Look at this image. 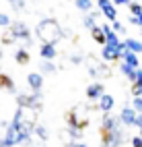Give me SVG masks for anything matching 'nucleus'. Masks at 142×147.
<instances>
[{
  "label": "nucleus",
  "mask_w": 142,
  "mask_h": 147,
  "mask_svg": "<svg viewBox=\"0 0 142 147\" xmlns=\"http://www.w3.org/2000/svg\"><path fill=\"white\" fill-rule=\"evenodd\" d=\"M70 147H87V143H82V141H76V143H72Z\"/></svg>",
  "instance_id": "nucleus-36"
},
{
  "label": "nucleus",
  "mask_w": 142,
  "mask_h": 147,
  "mask_svg": "<svg viewBox=\"0 0 142 147\" xmlns=\"http://www.w3.org/2000/svg\"><path fill=\"white\" fill-rule=\"evenodd\" d=\"M111 27H113V31H115V33H119V35H126V25H124V23H119L117 19L111 23Z\"/></svg>",
  "instance_id": "nucleus-26"
},
{
  "label": "nucleus",
  "mask_w": 142,
  "mask_h": 147,
  "mask_svg": "<svg viewBox=\"0 0 142 147\" xmlns=\"http://www.w3.org/2000/svg\"><path fill=\"white\" fill-rule=\"evenodd\" d=\"M132 147H142V135H134V137H132Z\"/></svg>",
  "instance_id": "nucleus-33"
},
{
  "label": "nucleus",
  "mask_w": 142,
  "mask_h": 147,
  "mask_svg": "<svg viewBox=\"0 0 142 147\" xmlns=\"http://www.w3.org/2000/svg\"><path fill=\"white\" fill-rule=\"evenodd\" d=\"M99 135H101V147H119L126 141V133H124V124H121L119 116H111L109 112L103 114V120L99 126Z\"/></svg>",
  "instance_id": "nucleus-1"
},
{
  "label": "nucleus",
  "mask_w": 142,
  "mask_h": 147,
  "mask_svg": "<svg viewBox=\"0 0 142 147\" xmlns=\"http://www.w3.org/2000/svg\"><path fill=\"white\" fill-rule=\"evenodd\" d=\"M128 11H130V15H136V17H138V15L142 13V4L138 2V0H134V2L128 4Z\"/></svg>",
  "instance_id": "nucleus-25"
},
{
  "label": "nucleus",
  "mask_w": 142,
  "mask_h": 147,
  "mask_svg": "<svg viewBox=\"0 0 142 147\" xmlns=\"http://www.w3.org/2000/svg\"><path fill=\"white\" fill-rule=\"evenodd\" d=\"M70 62H72V64H82V62H84V56H82V54H72V56H70Z\"/></svg>",
  "instance_id": "nucleus-32"
},
{
  "label": "nucleus",
  "mask_w": 142,
  "mask_h": 147,
  "mask_svg": "<svg viewBox=\"0 0 142 147\" xmlns=\"http://www.w3.org/2000/svg\"><path fill=\"white\" fill-rule=\"evenodd\" d=\"M66 126H70V129H78V131H84L89 126V118L87 116H80V106H74L72 110L66 112Z\"/></svg>",
  "instance_id": "nucleus-4"
},
{
  "label": "nucleus",
  "mask_w": 142,
  "mask_h": 147,
  "mask_svg": "<svg viewBox=\"0 0 142 147\" xmlns=\"http://www.w3.org/2000/svg\"><path fill=\"white\" fill-rule=\"evenodd\" d=\"M121 60H124V62H128V64H132L134 68H140L138 54H136V52H132V50H126L124 54H121Z\"/></svg>",
  "instance_id": "nucleus-19"
},
{
  "label": "nucleus",
  "mask_w": 142,
  "mask_h": 147,
  "mask_svg": "<svg viewBox=\"0 0 142 147\" xmlns=\"http://www.w3.org/2000/svg\"><path fill=\"white\" fill-rule=\"evenodd\" d=\"M97 19H99V13H87V15H84V19H82V25L84 27H87L89 29V31H91V29L95 27V25H97Z\"/></svg>",
  "instance_id": "nucleus-20"
},
{
  "label": "nucleus",
  "mask_w": 142,
  "mask_h": 147,
  "mask_svg": "<svg viewBox=\"0 0 142 147\" xmlns=\"http://www.w3.org/2000/svg\"><path fill=\"white\" fill-rule=\"evenodd\" d=\"M132 2V0H113V4H115V6H128Z\"/></svg>",
  "instance_id": "nucleus-34"
},
{
  "label": "nucleus",
  "mask_w": 142,
  "mask_h": 147,
  "mask_svg": "<svg viewBox=\"0 0 142 147\" xmlns=\"http://www.w3.org/2000/svg\"><path fill=\"white\" fill-rule=\"evenodd\" d=\"M8 29H11V33L15 35L17 42H23V44H25V48H29V46L33 44L31 29H29V25H27L25 21H13V25L8 27Z\"/></svg>",
  "instance_id": "nucleus-3"
},
{
  "label": "nucleus",
  "mask_w": 142,
  "mask_h": 147,
  "mask_svg": "<svg viewBox=\"0 0 142 147\" xmlns=\"http://www.w3.org/2000/svg\"><path fill=\"white\" fill-rule=\"evenodd\" d=\"M124 42H126V48H128V50L136 52V54L142 52V42H140V40H134V37H126Z\"/></svg>",
  "instance_id": "nucleus-21"
},
{
  "label": "nucleus",
  "mask_w": 142,
  "mask_h": 147,
  "mask_svg": "<svg viewBox=\"0 0 142 147\" xmlns=\"http://www.w3.org/2000/svg\"><path fill=\"white\" fill-rule=\"evenodd\" d=\"M132 108H134L138 114H142V95H134V100H132Z\"/></svg>",
  "instance_id": "nucleus-27"
},
{
  "label": "nucleus",
  "mask_w": 142,
  "mask_h": 147,
  "mask_svg": "<svg viewBox=\"0 0 142 147\" xmlns=\"http://www.w3.org/2000/svg\"><path fill=\"white\" fill-rule=\"evenodd\" d=\"M119 71H121V75H124L130 83L136 81V71H138V68H134L132 64H128V62H124V60H119Z\"/></svg>",
  "instance_id": "nucleus-13"
},
{
  "label": "nucleus",
  "mask_w": 142,
  "mask_h": 147,
  "mask_svg": "<svg viewBox=\"0 0 142 147\" xmlns=\"http://www.w3.org/2000/svg\"><path fill=\"white\" fill-rule=\"evenodd\" d=\"M91 35H93V42H97V44H101V46L107 44V35H105V31H103L101 25H95V27L91 29Z\"/></svg>",
  "instance_id": "nucleus-15"
},
{
  "label": "nucleus",
  "mask_w": 142,
  "mask_h": 147,
  "mask_svg": "<svg viewBox=\"0 0 142 147\" xmlns=\"http://www.w3.org/2000/svg\"><path fill=\"white\" fill-rule=\"evenodd\" d=\"M140 87H142V68L136 71V81L132 83V89H140Z\"/></svg>",
  "instance_id": "nucleus-30"
},
{
  "label": "nucleus",
  "mask_w": 142,
  "mask_h": 147,
  "mask_svg": "<svg viewBox=\"0 0 142 147\" xmlns=\"http://www.w3.org/2000/svg\"><path fill=\"white\" fill-rule=\"evenodd\" d=\"M13 21H11V17L4 15V13H0V27H11Z\"/></svg>",
  "instance_id": "nucleus-31"
},
{
  "label": "nucleus",
  "mask_w": 142,
  "mask_h": 147,
  "mask_svg": "<svg viewBox=\"0 0 142 147\" xmlns=\"http://www.w3.org/2000/svg\"><path fill=\"white\" fill-rule=\"evenodd\" d=\"M136 126H138L140 133H142V114H138V118H136Z\"/></svg>",
  "instance_id": "nucleus-35"
},
{
  "label": "nucleus",
  "mask_w": 142,
  "mask_h": 147,
  "mask_svg": "<svg viewBox=\"0 0 142 147\" xmlns=\"http://www.w3.org/2000/svg\"><path fill=\"white\" fill-rule=\"evenodd\" d=\"M140 135H142V133H140Z\"/></svg>",
  "instance_id": "nucleus-40"
},
{
  "label": "nucleus",
  "mask_w": 142,
  "mask_h": 147,
  "mask_svg": "<svg viewBox=\"0 0 142 147\" xmlns=\"http://www.w3.org/2000/svg\"><path fill=\"white\" fill-rule=\"evenodd\" d=\"M17 106L33 108V91L31 93H17ZM33 110H35V108H33Z\"/></svg>",
  "instance_id": "nucleus-17"
},
{
  "label": "nucleus",
  "mask_w": 142,
  "mask_h": 147,
  "mask_svg": "<svg viewBox=\"0 0 142 147\" xmlns=\"http://www.w3.org/2000/svg\"><path fill=\"white\" fill-rule=\"evenodd\" d=\"M113 106H115V100H113V95H109V93H103L99 100H97V110H101L103 114L111 112Z\"/></svg>",
  "instance_id": "nucleus-10"
},
{
  "label": "nucleus",
  "mask_w": 142,
  "mask_h": 147,
  "mask_svg": "<svg viewBox=\"0 0 142 147\" xmlns=\"http://www.w3.org/2000/svg\"><path fill=\"white\" fill-rule=\"evenodd\" d=\"M103 60H107V62H115V60H121V50H119V46H109L105 44L103 46Z\"/></svg>",
  "instance_id": "nucleus-8"
},
{
  "label": "nucleus",
  "mask_w": 142,
  "mask_h": 147,
  "mask_svg": "<svg viewBox=\"0 0 142 147\" xmlns=\"http://www.w3.org/2000/svg\"><path fill=\"white\" fill-rule=\"evenodd\" d=\"M0 42H2V44H4V46H11V44H15V42H17V40H15V35H13V33H11V31H6V33H4V35H2V40H0Z\"/></svg>",
  "instance_id": "nucleus-29"
},
{
  "label": "nucleus",
  "mask_w": 142,
  "mask_h": 147,
  "mask_svg": "<svg viewBox=\"0 0 142 147\" xmlns=\"http://www.w3.org/2000/svg\"><path fill=\"white\" fill-rule=\"evenodd\" d=\"M103 93H105V85H103L101 81H95V83H91V85L87 87V97H89V100H93V102H97Z\"/></svg>",
  "instance_id": "nucleus-9"
},
{
  "label": "nucleus",
  "mask_w": 142,
  "mask_h": 147,
  "mask_svg": "<svg viewBox=\"0 0 142 147\" xmlns=\"http://www.w3.org/2000/svg\"><path fill=\"white\" fill-rule=\"evenodd\" d=\"M27 83H29L31 91H41V87H43V75L41 73H29V75H27Z\"/></svg>",
  "instance_id": "nucleus-12"
},
{
  "label": "nucleus",
  "mask_w": 142,
  "mask_h": 147,
  "mask_svg": "<svg viewBox=\"0 0 142 147\" xmlns=\"http://www.w3.org/2000/svg\"><path fill=\"white\" fill-rule=\"evenodd\" d=\"M35 135L39 137L41 141H47V139H50V133H47V126H45V124H35Z\"/></svg>",
  "instance_id": "nucleus-24"
},
{
  "label": "nucleus",
  "mask_w": 142,
  "mask_h": 147,
  "mask_svg": "<svg viewBox=\"0 0 142 147\" xmlns=\"http://www.w3.org/2000/svg\"><path fill=\"white\" fill-rule=\"evenodd\" d=\"M74 6L80 13H91L93 11V0H74Z\"/></svg>",
  "instance_id": "nucleus-22"
},
{
  "label": "nucleus",
  "mask_w": 142,
  "mask_h": 147,
  "mask_svg": "<svg viewBox=\"0 0 142 147\" xmlns=\"http://www.w3.org/2000/svg\"><path fill=\"white\" fill-rule=\"evenodd\" d=\"M136 118H138V112L132 106H126L124 110L119 112V120H121L124 126H136Z\"/></svg>",
  "instance_id": "nucleus-7"
},
{
  "label": "nucleus",
  "mask_w": 142,
  "mask_h": 147,
  "mask_svg": "<svg viewBox=\"0 0 142 147\" xmlns=\"http://www.w3.org/2000/svg\"><path fill=\"white\" fill-rule=\"evenodd\" d=\"M33 147H43V145H33Z\"/></svg>",
  "instance_id": "nucleus-37"
},
{
  "label": "nucleus",
  "mask_w": 142,
  "mask_h": 147,
  "mask_svg": "<svg viewBox=\"0 0 142 147\" xmlns=\"http://www.w3.org/2000/svg\"><path fill=\"white\" fill-rule=\"evenodd\" d=\"M128 21H130V25H134V27H142V13H140L138 17H136V15H130Z\"/></svg>",
  "instance_id": "nucleus-28"
},
{
  "label": "nucleus",
  "mask_w": 142,
  "mask_h": 147,
  "mask_svg": "<svg viewBox=\"0 0 142 147\" xmlns=\"http://www.w3.org/2000/svg\"><path fill=\"white\" fill-rule=\"evenodd\" d=\"M0 89H4L8 93H17V87H15L13 77H8L6 73H0Z\"/></svg>",
  "instance_id": "nucleus-14"
},
{
  "label": "nucleus",
  "mask_w": 142,
  "mask_h": 147,
  "mask_svg": "<svg viewBox=\"0 0 142 147\" xmlns=\"http://www.w3.org/2000/svg\"><path fill=\"white\" fill-rule=\"evenodd\" d=\"M132 2H134V0H132Z\"/></svg>",
  "instance_id": "nucleus-39"
},
{
  "label": "nucleus",
  "mask_w": 142,
  "mask_h": 147,
  "mask_svg": "<svg viewBox=\"0 0 142 147\" xmlns=\"http://www.w3.org/2000/svg\"><path fill=\"white\" fill-rule=\"evenodd\" d=\"M97 4H99V11L103 13V17L107 19V21H115L117 19V6L113 4V0H97Z\"/></svg>",
  "instance_id": "nucleus-6"
},
{
  "label": "nucleus",
  "mask_w": 142,
  "mask_h": 147,
  "mask_svg": "<svg viewBox=\"0 0 142 147\" xmlns=\"http://www.w3.org/2000/svg\"><path fill=\"white\" fill-rule=\"evenodd\" d=\"M56 71H58V66L54 64V60H43L41 58V62H39V73L41 75H54Z\"/></svg>",
  "instance_id": "nucleus-18"
},
{
  "label": "nucleus",
  "mask_w": 142,
  "mask_h": 147,
  "mask_svg": "<svg viewBox=\"0 0 142 147\" xmlns=\"http://www.w3.org/2000/svg\"><path fill=\"white\" fill-rule=\"evenodd\" d=\"M15 60L17 64H29L31 60V56H29V50L23 46V48H17V52H15Z\"/></svg>",
  "instance_id": "nucleus-16"
},
{
  "label": "nucleus",
  "mask_w": 142,
  "mask_h": 147,
  "mask_svg": "<svg viewBox=\"0 0 142 147\" xmlns=\"http://www.w3.org/2000/svg\"><path fill=\"white\" fill-rule=\"evenodd\" d=\"M39 54L43 60H54L58 56V50H56V44H47V42H41V48H39Z\"/></svg>",
  "instance_id": "nucleus-11"
},
{
  "label": "nucleus",
  "mask_w": 142,
  "mask_h": 147,
  "mask_svg": "<svg viewBox=\"0 0 142 147\" xmlns=\"http://www.w3.org/2000/svg\"><path fill=\"white\" fill-rule=\"evenodd\" d=\"M0 58H2V50H0Z\"/></svg>",
  "instance_id": "nucleus-38"
},
{
  "label": "nucleus",
  "mask_w": 142,
  "mask_h": 147,
  "mask_svg": "<svg viewBox=\"0 0 142 147\" xmlns=\"http://www.w3.org/2000/svg\"><path fill=\"white\" fill-rule=\"evenodd\" d=\"M35 33L41 42L47 44H58L62 37H64V29L60 27V23L56 19H41L35 27Z\"/></svg>",
  "instance_id": "nucleus-2"
},
{
  "label": "nucleus",
  "mask_w": 142,
  "mask_h": 147,
  "mask_svg": "<svg viewBox=\"0 0 142 147\" xmlns=\"http://www.w3.org/2000/svg\"><path fill=\"white\" fill-rule=\"evenodd\" d=\"M58 139H60V143H62V145L70 147L72 143H76V141H80V139H82V131L66 126V129H62V131L58 133Z\"/></svg>",
  "instance_id": "nucleus-5"
},
{
  "label": "nucleus",
  "mask_w": 142,
  "mask_h": 147,
  "mask_svg": "<svg viewBox=\"0 0 142 147\" xmlns=\"http://www.w3.org/2000/svg\"><path fill=\"white\" fill-rule=\"evenodd\" d=\"M6 2L11 4V8H13L15 13H23L25 8H27V2H25V0H6Z\"/></svg>",
  "instance_id": "nucleus-23"
}]
</instances>
